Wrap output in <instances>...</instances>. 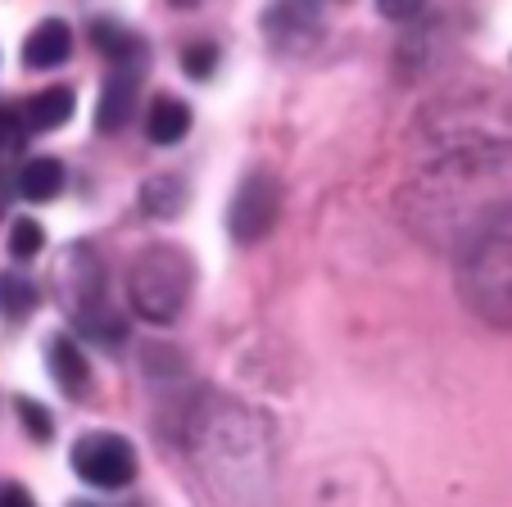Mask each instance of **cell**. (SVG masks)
Returning a JSON list of instances; mask_svg holds the SVG:
<instances>
[{
	"label": "cell",
	"instance_id": "5bb4252c",
	"mask_svg": "<svg viewBox=\"0 0 512 507\" xmlns=\"http://www.w3.org/2000/svg\"><path fill=\"white\" fill-rule=\"evenodd\" d=\"M37 281L19 277V272H0V317H10V322H19V317H28L32 308H37Z\"/></svg>",
	"mask_w": 512,
	"mask_h": 507
},
{
	"label": "cell",
	"instance_id": "2e32d148",
	"mask_svg": "<svg viewBox=\"0 0 512 507\" xmlns=\"http://www.w3.org/2000/svg\"><path fill=\"white\" fill-rule=\"evenodd\" d=\"M14 408H19V421H23V431L32 435L37 444H46L50 435H55V417H50L46 408H41L37 399H14Z\"/></svg>",
	"mask_w": 512,
	"mask_h": 507
},
{
	"label": "cell",
	"instance_id": "9a60e30c",
	"mask_svg": "<svg viewBox=\"0 0 512 507\" xmlns=\"http://www.w3.org/2000/svg\"><path fill=\"white\" fill-rule=\"evenodd\" d=\"M41 249H46V231H41V222L37 218H19L10 227V254L14 259H37Z\"/></svg>",
	"mask_w": 512,
	"mask_h": 507
},
{
	"label": "cell",
	"instance_id": "3957f363",
	"mask_svg": "<svg viewBox=\"0 0 512 507\" xmlns=\"http://www.w3.org/2000/svg\"><path fill=\"white\" fill-rule=\"evenodd\" d=\"M467 299L481 308L490 322L512 326V236L481 240L463 263Z\"/></svg>",
	"mask_w": 512,
	"mask_h": 507
},
{
	"label": "cell",
	"instance_id": "7a4b0ae2",
	"mask_svg": "<svg viewBox=\"0 0 512 507\" xmlns=\"http://www.w3.org/2000/svg\"><path fill=\"white\" fill-rule=\"evenodd\" d=\"M64 304L73 313L82 335H91L96 345H123V317L109 308V290H105V268H100L96 249L91 245H73L64 254Z\"/></svg>",
	"mask_w": 512,
	"mask_h": 507
},
{
	"label": "cell",
	"instance_id": "8fae6325",
	"mask_svg": "<svg viewBox=\"0 0 512 507\" xmlns=\"http://www.w3.org/2000/svg\"><path fill=\"white\" fill-rule=\"evenodd\" d=\"M64 191V163L59 159H28L19 168V195L23 200H32V204H46V200H55V195Z\"/></svg>",
	"mask_w": 512,
	"mask_h": 507
},
{
	"label": "cell",
	"instance_id": "e0dca14e",
	"mask_svg": "<svg viewBox=\"0 0 512 507\" xmlns=\"http://www.w3.org/2000/svg\"><path fill=\"white\" fill-rule=\"evenodd\" d=\"M23 132H28V123L14 109H0V159H10L14 150H23Z\"/></svg>",
	"mask_w": 512,
	"mask_h": 507
},
{
	"label": "cell",
	"instance_id": "ac0fdd59",
	"mask_svg": "<svg viewBox=\"0 0 512 507\" xmlns=\"http://www.w3.org/2000/svg\"><path fill=\"white\" fill-rule=\"evenodd\" d=\"M182 64L191 68V77H209V68L218 64V50H213L209 41H200V46H191V50L182 55Z\"/></svg>",
	"mask_w": 512,
	"mask_h": 507
},
{
	"label": "cell",
	"instance_id": "9c48e42d",
	"mask_svg": "<svg viewBox=\"0 0 512 507\" xmlns=\"http://www.w3.org/2000/svg\"><path fill=\"white\" fill-rule=\"evenodd\" d=\"M186 132H191V105L186 100L159 96L155 105L145 109V136L155 145H177Z\"/></svg>",
	"mask_w": 512,
	"mask_h": 507
},
{
	"label": "cell",
	"instance_id": "6da1fadb",
	"mask_svg": "<svg viewBox=\"0 0 512 507\" xmlns=\"http://www.w3.org/2000/svg\"><path fill=\"white\" fill-rule=\"evenodd\" d=\"M195 290V263L177 245H150L127 272V295L145 322H177Z\"/></svg>",
	"mask_w": 512,
	"mask_h": 507
},
{
	"label": "cell",
	"instance_id": "277c9868",
	"mask_svg": "<svg viewBox=\"0 0 512 507\" xmlns=\"http://www.w3.org/2000/svg\"><path fill=\"white\" fill-rule=\"evenodd\" d=\"M73 471L87 480L91 489H127L136 480V449L123 435H82L73 444Z\"/></svg>",
	"mask_w": 512,
	"mask_h": 507
},
{
	"label": "cell",
	"instance_id": "ba28073f",
	"mask_svg": "<svg viewBox=\"0 0 512 507\" xmlns=\"http://www.w3.org/2000/svg\"><path fill=\"white\" fill-rule=\"evenodd\" d=\"M46 363H50V376H55V385L64 394H87L91 363H87V354H82V345L73 340V335H55V340H50Z\"/></svg>",
	"mask_w": 512,
	"mask_h": 507
},
{
	"label": "cell",
	"instance_id": "4fadbf2b",
	"mask_svg": "<svg viewBox=\"0 0 512 507\" xmlns=\"http://www.w3.org/2000/svg\"><path fill=\"white\" fill-rule=\"evenodd\" d=\"M91 37H96V46L105 50L109 59H114V68H118V64H141V59H150V50L141 46V37H132V32L118 28V23H105V19H100L96 28H91Z\"/></svg>",
	"mask_w": 512,
	"mask_h": 507
},
{
	"label": "cell",
	"instance_id": "8992f818",
	"mask_svg": "<svg viewBox=\"0 0 512 507\" xmlns=\"http://www.w3.org/2000/svg\"><path fill=\"white\" fill-rule=\"evenodd\" d=\"M141 64H118L109 73L105 91H100V105H96V127L100 132H123L127 118L136 114V96H141V77H136Z\"/></svg>",
	"mask_w": 512,
	"mask_h": 507
},
{
	"label": "cell",
	"instance_id": "d6986e66",
	"mask_svg": "<svg viewBox=\"0 0 512 507\" xmlns=\"http://www.w3.org/2000/svg\"><path fill=\"white\" fill-rule=\"evenodd\" d=\"M377 5H381V14H386V19H417L426 0H377Z\"/></svg>",
	"mask_w": 512,
	"mask_h": 507
},
{
	"label": "cell",
	"instance_id": "30bf717a",
	"mask_svg": "<svg viewBox=\"0 0 512 507\" xmlns=\"http://www.w3.org/2000/svg\"><path fill=\"white\" fill-rule=\"evenodd\" d=\"M73 105L78 100H73L68 87H46L23 105V123H28V132H55V127H64L73 118Z\"/></svg>",
	"mask_w": 512,
	"mask_h": 507
},
{
	"label": "cell",
	"instance_id": "5b68a950",
	"mask_svg": "<svg viewBox=\"0 0 512 507\" xmlns=\"http://www.w3.org/2000/svg\"><path fill=\"white\" fill-rule=\"evenodd\" d=\"M281 213V186L272 173H250L241 182V191L232 195V209H227V231L241 245H254L263 240L272 227H277Z\"/></svg>",
	"mask_w": 512,
	"mask_h": 507
},
{
	"label": "cell",
	"instance_id": "44dd1931",
	"mask_svg": "<svg viewBox=\"0 0 512 507\" xmlns=\"http://www.w3.org/2000/svg\"><path fill=\"white\" fill-rule=\"evenodd\" d=\"M168 5H177V10H195L200 0H168Z\"/></svg>",
	"mask_w": 512,
	"mask_h": 507
},
{
	"label": "cell",
	"instance_id": "52a82bcc",
	"mask_svg": "<svg viewBox=\"0 0 512 507\" xmlns=\"http://www.w3.org/2000/svg\"><path fill=\"white\" fill-rule=\"evenodd\" d=\"M73 55V28L64 19H46L28 32L23 41V64L28 68H59Z\"/></svg>",
	"mask_w": 512,
	"mask_h": 507
},
{
	"label": "cell",
	"instance_id": "7c38bea8",
	"mask_svg": "<svg viewBox=\"0 0 512 507\" xmlns=\"http://www.w3.org/2000/svg\"><path fill=\"white\" fill-rule=\"evenodd\" d=\"M186 182L182 177H150V182L141 186V209L150 213V218H173V213H182L186 209Z\"/></svg>",
	"mask_w": 512,
	"mask_h": 507
},
{
	"label": "cell",
	"instance_id": "ffe728a7",
	"mask_svg": "<svg viewBox=\"0 0 512 507\" xmlns=\"http://www.w3.org/2000/svg\"><path fill=\"white\" fill-rule=\"evenodd\" d=\"M0 507H37V498L23 485H0Z\"/></svg>",
	"mask_w": 512,
	"mask_h": 507
}]
</instances>
